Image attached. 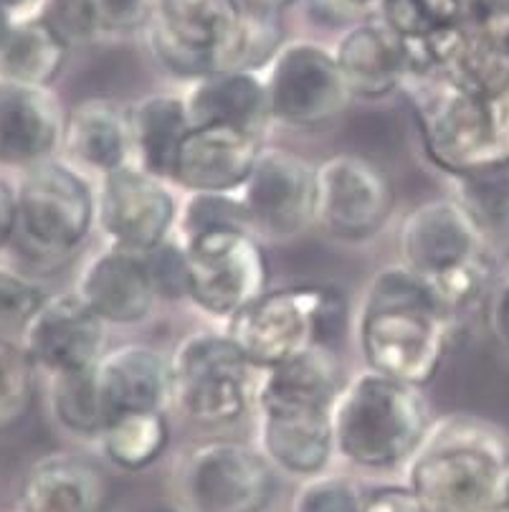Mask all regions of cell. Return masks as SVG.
<instances>
[{
  "instance_id": "1",
  "label": "cell",
  "mask_w": 509,
  "mask_h": 512,
  "mask_svg": "<svg viewBox=\"0 0 509 512\" xmlns=\"http://www.w3.org/2000/svg\"><path fill=\"white\" fill-rule=\"evenodd\" d=\"M456 322L459 317L403 264L373 274L355 317L360 353L370 371L418 388L441 371Z\"/></svg>"
},
{
  "instance_id": "2",
  "label": "cell",
  "mask_w": 509,
  "mask_h": 512,
  "mask_svg": "<svg viewBox=\"0 0 509 512\" xmlns=\"http://www.w3.org/2000/svg\"><path fill=\"white\" fill-rule=\"evenodd\" d=\"M509 457L504 434L477 416L431 421L406 464V485L428 512H497L499 480Z\"/></svg>"
},
{
  "instance_id": "3",
  "label": "cell",
  "mask_w": 509,
  "mask_h": 512,
  "mask_svg": "<svg viewBox=\"0 0 509 512\" xmlns=\"http://www.w3.org/2000/svg\"><path fill=\"white\" fill-rule=\"evenodd\" d=\"M408 92L423 153L451 178L509 168V89L477 94L436 74L411 77Z\"/></svg>"
},
{
  "instance_id": "4",
  "label": "cell",
  "mask_w": 509,
  "mask_h": 512,
  "mask_svg": "<svg viewBox=\"0 0 509 512\" xmlns=\"http://www.w3.org/2000/svg\"><path fill=\"white\" fill-rule=\"evenodd\" d=\"M330 419L335 457L368 472L406 467L431 426L421 388L370 368L342 383Z\"/></svg>"
},
{
  "instance_id": "5",
  "label": "cell",
  "mask_w": 509,
  "mask_h": 512,
  "mask_svg": "<svg viewBox=\"0 0 509 512\" xmlns=\"http://www.w3.org/2000/svg\"><path fill=\"white\" fill-rule=\"evenodd\" d=\"M398 249L403 267L418 274L456 317L487 292L494 277L492 246L454 196L413 208L403 218Z\"/></svg>"
},
{
  "instance_id": "6",
  "label": "cell",
  "mask_w": 509,
  "mask_h": 512,
  "mask_svg": "<svg viewBox=\"0 0 509 512\" xmlns=\"http://www.w3.org/2000/svg\"><path fill=\"white\" fill-rule=\"evenodd\" d=\"M347 320L345 295L327 284L266 289L223 325L254 368L264 371L317 345H330Z\"/></svg>"
},
{
  "instance_id": "7",
  "label": "cell",
  "mask_w": 509,
  "mask_h": 512,
  "mask_svg": "<svg viewBox=\"0 0 509 512\" xmlns=\"http://www.w3.org/2000/svg\"><path fill=\"white\" fill-rule=\"evenodd\" d=\"M256 378L226 330H195L170 353V404L195 426H231L254 409Z\"/></svg>"
},
{
  "instance_id": "8",
  "label": "cell",
  "mask_w": 509,
  "mask_h": 512,
  "mask_svg": "<svg viewBox=\"0 0 509 512\" xmlns=\"http://www.w3.org/2000/svg\"><path fill=\"white\" fill-rule=\"evenodd\" d=\"M94 206L89 175L61 155L46 160L18 180L13 244L36 262H61L92 234Z\"/></svg>"
},
{
  "instance_id": "9",
  "label": "cell",
  "mask_w": 509,
  "mask_h": 512,
  "mask_svg": "<svg viewBox=\"0 0 509 512\" xmlns=\"http://www.w3.org/2000/svg\"><path fill=\"white\" fill-rule=\"evenodd\" d=\"M277 492V469L264 454L233 439L190 447L178 464L183 512H264Z\"/></svg>"
},
{
  "instance_id": "10",
  "label": "cell",
  "mask_w": 509,
  "mask_h": 512,
  "mask_svg": "<svg viewBox=\"0 0 509 512\" xmlns=\"http://www.w3.org/2000/svg\"><path fill=\"white\" fill-rule=\"evenodd\" d=\"M241 16V0H158L147 44L168 74L190 84L223 71Z\"/></svg>"
},
{
  "instance_id": "11",
  "label": "cell",
  "mask_w": 509,
  "mask_h": 512,
  "mask_svg": "<svg viewBox=\"0 0 509 512\" xmlns=\"http://www.w3.org/2000/svg\"><path fill=\"white\" fill-rule=\"evenodd\" d=\"M180 246L190 269L188 302L223 325L269 289V262L251 231H206Z\"/></svg>"
},
{
  "instance_id": "12",
  "label": "cell",
  "mask_w": 509,
  "mask_h": 512,
  "mask_svg": "<svg viewBox=\"0 0 509 512\" xmlns=\"http://www.w3.org/2000/svg\"><path fill=\"white\" fill-rule=\"evenodd\" d=\"M264 82L269 117L294 130L332 125L352 102L335 51L309 39L284 41Z\"/></svg>"
},
{
  "instance_id": "13",
  "label": "cell",
  "mask_w": 509,
  "mask_h": 512,
  "mask_svg": "<svg viewBox=\"0 0 509 512\" xmlns=\"http://www.w3.org/2000/svg\"><path fill=\"white\" fill-rule=\"evenodd\" d=\"M94 191V229L104 236L107 246L150 254L173 239L180 203L168 180L127 163L97 178Z\"/></svg>"
},
{
  "instance_id": "14",
  "label": "cell",
  "mask_w": 509,
  "mask_h": 512,
  "mask_svg": "<svg viewBox=\"0 0 509 512\" xmlns=\"http://www.w3.org/2000/svg\"><path fill=\"white\" fill-rule=\"evenodd\" d=\"M239 198L256 239H297L317 224V165L287 148L264 145Z\"/></svg>"
},
{
  "instance_id": "15",
  "label": "cell",
  "mask_w": 509,
  "mask_h": 512,
  "mask_svg": "<svg viewBox=\"0 0 509 512\" xmlns=\"http://www.w3.org/2000/svg\"><path fill=\"white\" fill-rule=\"evenodd\" d=\"M396 191L363 155H332L317 165V224L337 241L363 244L388 226Z\"/></svg>"
},
{
  "instance_id": "16",
  "label": "cell",
  "mask_w": 509,
  "mask_h": 512,
  "mask_svg": "<svg viewBox=\"0 0 509 512\" xmlns=\"http://www.w3.org/2000/svg\"><path fill=\"white\" fill-rule=\"evenodd\" d=\"M26 355L46 376L94 368L107 353V325L76 289L56 292L21 327Z\"/></svg>"
},
{
  "instance_id": "17",
  "label": "cell",
  "mask_w": 509,
  "mask_h": 512,
  "mask_svg": "<svg viewBox=\"0 0 509 512\" xmlns=\"http://www.w3.org/2000/svg\"><path fill=\"white\" fill-rule=\"evenodd\" d=\"M66 109L51 87L0 79V170H26L59 158Z\"/></svg>"
},
{
  "instance_id": "18",
  "label": "cell",
  "mask_w": 509,
  "mask_h": 512,
  "mask_svg": "<svg viewBox=\"0 0 509 512\" xmlns=\"http://www.w3.org/2000/svg\"><path fill=\"white\" fill-rule=\"evenodd\" d=\"M259 132L239 127H193L180 145L173 186L185 193H236L261 153Z\"/></svg>"
},
{
  "instance_id": "19",
  "label": "cell",
  "mask_w": 509,
  "mask_h": 512,
  "mask_svg": "<svg viewBox=\"0 0 509 512\" xmlns=\"http://www.w3.org/2000/svg\"><path fill=\"white\" fill-rule=\"evenodd\" d=\"M76 292L107 327L142 325L160 302L145 254L114 246L89 256L76 279Z\"/></svg>"
},
{
  "instance_id": "20",
  "label": "cell",
  "mask_w": 509,
  "mask_h": 512,
  "mask_svg": "<svg viewBox=\"0 0 509 512\" xmlns=\"http://www.w3.org/2000/svg\"><path fill=\"white\" fill-rule=\"evenodd\" d=\"M256 449L277 472L309 480L327 472L335 457L330 411L254 409Z\"/></svg>"
},
{
  "instance_id": "21",
  "label": "cell",
  "mask_w": 509,
  "mask_h": 512,
  "mask_svg": "<svg viewBox=\"0 0 509 512\" xmlns=\"http://www.w3.org/2000/svg\"><path fill=\"white\" fill-rule=\"evenodd\" d=\"M352 99H385L408 79V49L383 18L373 16L345 28L335 49Z\"/></svg>"
},
{
  "instance_id": "22",
  "label": "cell",
  "mask_w": 509,
  "mask_h": 512,
  "mask_svg": "<svg viewBox=\"0 0 509 512\" xmlns=\"http://www.w3.org/2000/svg\"><path fill=\"white\" fill-rule=\"evenodd\" d=\"M109 419L170 406V355L142 343L117 345L94 365Z\"/></svg>"
},
{
  "instance_id": "23",
  "label": "cell",
  "mask_w": 509,
  "mask_h": 512,
  "mask_svg": "<svg viewBox=\"0 0 509 512\" xmlns=\"http://www.w3.org/2000/svg\"><path fill=\"white\" fill-rule=\"evenodd\" d=\"M109 480L97 462L71 452L41 457L18 487L16 512H102Z\"/></svg>"
},
{
  "instance_id": "24",
  "label": "cell",
  "mask_w": 509,
  "mask_h": 512,
  "mask_svg": "<svg viewBox=\"0 0 509 512\" xmlns=\"http://www.w3.org/2000/svg\"><path fill=\"white\" fill-rule=\"evenodd\" d=\"M61 158L97 178L132 163L130 109L102 97L76 104L66 112Z\"/></svg>"
},
{
  "instance_id": "25",
  "label": "cell",
  "mask_w": 509,
  "mask_h": 512,
  "mask_svg": "<svg viewBox=\"0 0 509 512\" xmlns=\"http://www.w3.org/2000/svg\"><path fill=\"white\" fill-rule=\"evenodd\" d=\"M342 368L327 345L259 371L254 409L332 411L342 388Z\"/></svg>"
},
{
  "instance_id": "26",
  "label": "cell",
  "mask_w": 509,
  "mask_h": 512,
  "mask_svg": "<svg viewBox=\"0 0 509 512\" xmlns=\"http://www.w3.org/2000/svg\"><path fill=\"white\" fill-rule=\"evenodd\" d=\"M193 127H239V130H264L269 117L266 82L259 71H213L195 79L183 94Z\"/></svg>"
},
{
  "instance_id": "27",
  "label": "cell",
  "mask_w": 509,
  "mask_h": 512,
  "mask_svg": "<svg viewBox=\"0 0 509 512\" xmlns=\"http://www.w3.org/2000/svg\"><path fill=\"white\" fill-rule=\"evenodd\" d=\"M190 130L183 94H147L130 107L132 163L170 183L180 145Z\"/></svg>"
},
{
  "instance_id": "28",
  "label": "cell",
  "mask_w": 509,
  "mask_h": 512,
  "mask_svg": "<svg viewBox=\"0 0 509 512\" xmlns=\"http://www.w3.org/2000/svg\"><path fill=\"white\" fill-rule=\"evenodd\" d=\"M69 49L31 13L13 21L0 46V79L36 87H51L64 69Z\"/></svg>"
},
{
  "instance_id": "29",
  "label": "cell",
  "mask_w": 509,
  "mask_h": 512,
  "mask_svg": "<svg viewBox=\"0 0 509 512\" xmlns=\"http://www.w3.org/2000/svg\"><path fill=\"white\" fill-rule=\"evenodd\" d=\"M99 449L114 467L125 472H142L165 454L170 444V424L165 411H132L109 419Z\"/></svg>"
},
{
  "instance_id": "30",
  "label": "cell",
  "mask_w": 509,
  "mask_h": 512,
  "mask_svg": "<svg viewBox=\"0 0 509 512\" xmlns=\"http://www.w3.org/2000/svg\"><path fill=\"white\" fill-rule=\"evenodd\" d=\"M49 406L56 424L76 439H94L97 442L104 426L109 424V414L104 409L94 368L51 376Z\"/></svg>"
},
{
  "instance_id": "31",
  "label": "cell",
  "mask_w": 509,
  "mask_h": 512,
  "mask_svg": "<svg viewBox=\"0 0 509 512\" xmlns=\"http://www.w3.org/2000/svg\"><path fill=\"white\" fill-rule=\"evenodd\" d=\"M484 0H380L378 18L406 41L482 21Z\"/></svg>"
},
{
  "instance_id": "32",
  "label": "cell",
  "mask_w": 509,
  "mask_h": 512,
  "mask_svg": "<svg viewBox=\"0 0 509 512\" xmlns=\"http://www.w3.org/2000/svg\"><path fill=\"white\" fill-rule=\"evenodd\" d=\"M454 198L489 246L509 244V168L454 178Z\"/></svg>"
},
{
  "instance_id": "33",
  "label": "cell",
  "mask_w": 509,
  "mask_h": 512,
  "mask_svg": "<svg viewBox=\"0 0 509 512\" xmlns=\"http://www.w3.org/2000/svg\"><path fill=\"white\" fill-rule=\"evenodd\" d=\"M284 46L279 13L244 6L239 31L233 36L223 71H266Z\"/></svg>"
},
{
  "instance_id": "34",
  "label": "cell",
  "mask_w": 509,
  "mask_h": 512,
  "mask_svg": "<svg viewBox=\"0 0 509 512\" xmlns=\"http://www.w3.org/2000/svg\"><path fill=\"white\" fill-rule=\"evenodd\" d=\"M36 373L21 343L0 338V434L21 424L31 411Z\"/></svg>"
},
{
  "instance_id": "35",
  "label": "cell",
  "mask_w": 509,
  "mask_h": 512,
  "mask_svg": "<svg viewBox=\"0 0 509 512\" xmlns=\"http://www.w3.org/2000/svg\"><path fill=\"white\" fill-rule=\"evenodd\" d=\"M218 229H249L244 203L236 193H188L178 206L175 221V239L185 241L190 236L206 234Z\"/></svg>"
},
{
  "instance_id": "36",
  "label": "cell",
  "mask_w": 509,
  "mask_h": 512,
  "mask_svg": "<svg viewBox=\"0 0 509 512\" xmlns=\"http://www.w3.org/2000/svg\"><path fill=\"white\" fill-rule=\"evenodd\" d=\"M31 16L44 23L66 49L92 44L102 33L89 0H36Z\"/></svg>"
},
{
  "instance_id": "37",
  "label": "cell",
  "mask_w": 509,
  "mask_h": 512,
  "mask_svg": "<svg viewBox=\"0 0 509 512\" xmlns=\"http://www.w3.org/2000/svg\"><path fill=\"white\" fill-rule=\"evenodd\" d=\"M365 490L345 474L322 472L299 482L292 512H360Z\"/></svg>"
},
{
  "instance_id": "38",
  "label": "cell",
  "mask_w": 509,
  "mask_h": 512,
  "mask_svg": "<svg viewBox=\"0 0 509 512\" xmlns=\"http://www.w3.org/2000/svg\"><path fill=\"white\" fill-rule=\"evenodd\" d=\"M147 269H150L152 284L158 292L160 302H180L188 300L190 292V269H188V256L180 241L168 239L160 244L158 249H152L145 254Z\"/></svg>"
},
{
  "instance_id": "39",
  "label": "cell",
  "mask_w": 509,
  "mask_h": 512,
  "mask_svg": "<svg viewBox=\"0 0 509 512\" xmlns=\"http://www.w3.org/2000/svg\"><path fill=\"white\" fill-rule=\"evenodd\" d=\"M46 297L49 292L33 277L0 267V327H23Z\"/></svg>"
},
{
  "instance_id": "40",
  "label": "cell",
  "mask_w": 509,
  "mask_h": 512,
  "mask_svg": "<svg viewBox=\"0 0 509 512\" xmlns=\"http://www.w3.org/2000/svg\"><path fill=\"white\" fill-rule=\"evenodd\" d=\"M102 33L145 31L158 0H89Z\"/></svg>"
},
{
  "instance_id": "41",
  "label": "cell",
  "mask_w": 509,
  "mask_h": 512,
  "mask_svg": "<svg viewBox=\"0 0 509 512\" xmlns=\"http://www.w3.org/2000/svg\"><path fill=\"white\" fill-rule=\"evenodd\" d=\"M360 512H428V507L408 485H383L365 492Z\"/></svg>"
},
{
  "instance_id": "42",
  "label": "cell",
  "mask_w": 509,
  "mask_h": 512,
  "mask_svg": "<svg viewBox=\"0 0 509 512\" xmlns=\"http://www.w3.org/2000/svg\"><path fill=\"white\" fill-rule=\"evenodd\" d=\"M309 16L322 26L350 28L360 21H368V13L355 0H307Z\"/></svg>"
},
{
  "instance_id": "43",
  "label": "cell",
  "mask_w": 509,
  "mask_h": 512,
  "mask_svg": "<svg viewBox=\"0 0 509 512\" xmlns=\"http://www.w3.org/2000/svg\"><path fill=\"white\" fill-rule=\"evenodd\" d=\"M487 325L499 348L509 353V274L499 279L489 292Z\"/></svg>"
},
{
  "instance_id": "44",
  "label": "cell",
  "mask_w": 509,
  "mask_h": 512,
  "mask_svg": "<svg viewBox=\"0 0 509 512\" xmlns=\"http://www.w3.org/2000/svg\"><path fill=\"white\" fill-rule=\"evenodd\" d=\"M16 231V186L0 175V251L13 244Z\"/></svg>"
},
{
  "instance_id": "45",
  "label": "cell",
  "mask_w": 509,
  "mask_h": 512,
  "mask_svg": "<svg viewBox=\"0 0 509 512\" xmlns=\"http://www.w3.org/2000/svg\"><path fill=\"white\" fill-rule=\"evenodd\" d=\"M482 21L509 33V0H484Z\"/></svg>"
},
{
  "instance_id": "46",
  "label": "cell",
  "mask_w": 509,
  "mask_h": 512,
  "mask_svg": "<svg viewBox=\"0 0 509 512\" xmlns=\"http://www.w3.org/2000/svg\"><path fill=\"white\" fill-rule=\"evenodd\" d=\"M244 6H251V8H261V11H271V13H282L284 8H289L292 3H297V0H241Z\"/></svg>"
},
{
  "instance_id": "47",
  "label": "cell",
  "mask_w": 509,
  "mask_h": 512,
  "mask_svg": "<svg viewBox=\"0 0 509 512\" xmlns=\"http://www.w3.org/2000/svg\"><path fill=\"white\" fill-rule=\"evenodd\" d=\"M497 512H509V457L504 462L502 469V480H499V502Z\"/></svg>"
},
{
  "instance_id": "48",
  "label": "cell",
  "mask_w": 509,
  "mask_h": 512,
  "mask_svg": "<svg viewBox=\"0 0 509 512\" xmlns=\"http://www.w3.org/2000/svg\"><path fill=\"white\" fill-rule=\"evenodd\" d=\"M33 6H36V0H0V8H6L16 18H21V13L31 11Z\"/></svg>"
},
{
  "instance_id": "49",
  "label": "cell",
  "mask_w": 509,
  "mask_h": 512,
  "mask_svg": "<svg viewBox=\"0 0 509 512\" xmlns=\"http://www.w3.org/2000/svg\"><path fill=\"white\" fill-rule=\"evenodd\" d=\"M13 21H16V16H11V13H8L6 8H0V46H3L6 36H8V33H11Z\"/></svg>"
},
{
  "instance_id": "50",
  "label": "cell",
  "mask_w": 509,
  "mask_h": 512,
  "mask_svg": "<svg viewBox=\"0 0 509 512\" xmlns=\"http://www.w3.org/2000/svg\"><path fill=\"white\" fill-rule=\"evenodd\" d=\"M158 512H170V510H158Z\"/></svg>"
}]
</instances>
